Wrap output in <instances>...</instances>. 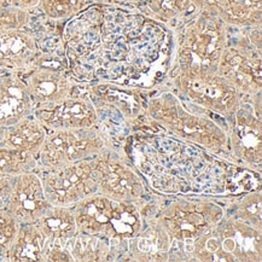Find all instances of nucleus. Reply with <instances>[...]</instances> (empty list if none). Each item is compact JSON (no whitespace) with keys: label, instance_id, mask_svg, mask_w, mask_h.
<instances>
[{"label":"nucleus","instance_id":"3","mask_svg":"<svg viewBox=\"0 0 262 262\" xmlns=\"http://www.w3.org/2000/svg\"><path fill=\"white\" fill-rule=\"evenodd\" d=\"M225 210L220 204L204 198L183 197L173 201L159 211L156 221L172 238L173 247L185 250L224 219Z\"/></svg>","mask_w":262,"mask_h":262},{"label":"nucleus","instance_id":"19","mask_svg":"<svg viewBox=\"0 0 262 262\" xmlns=\"http://www.w3.org/2000/svg\"><path fill=\"white\" fill-rule=\"evenodd\" d=\"M116 202L96 192L72 207L78 232L105 237V231Z\"/></svg>","mask_w":262,"mask_h":262},{"label":"nucleus","instance_id":"7","mask_svg":"<svg viewBox=\"0 0 262 262\" xmlns=\"http://www.w3.org/2000/svg\"><path fill=\"white\" fill-rule=\"evenodd\" d=\"M227 137L231 155L244 166L260 170L262 163L261 96L256 98L244 97L228 123Z\"/></svg>","mask_w":262,"mask_h":262},{"label":"nucleus","instance_id":"11","mask_svg":"<svg viewBox=\"0 0 262 262\" xmlns=\"http://www.w3.org/2000/svg\"><path fill=\"white\" fill-rule=\"evenodd\" d=\"M36 119L49 130L87 128L99 125L97 107L89 97L73 95L62 102L49 106L36 107L33 112Z\"/></svg>","mask_w":262,"mask_h":262},{"label":"nucleus","instance_id":"29","mask_svg":"<svg viewBox=\"0 0 262 262\" xmlns=\"http://www.w3.org/2000/svg\"><path fill=\"white\" fill-rule=\"evenodd\" d=\"M19 227L21 224L9 213L8 209L0 210V260H6Z\"/></svg>","mask_w":262,"mask_h":262},{"label":"nucleus","instance_id":"33","mask_svg":"<svg viewBox=\"0 0 262 262\" xmlns=\"http://www.w3.org/2000/svg\"><path fill=\"white\" fill-rule=\"evenodd\" d=\"M9 5L15 6V8L23 9V10H30L38 8L40 4V0H8Z\"/></svg>","mask_w":262,"mask_h":262},{"label":"nucleus","instance_id":"4","mask_svg":"<svg viewBox=\"0 0 262 262\" xmlns=\"http://www.w3.org/2000/svg\"><path fill=\"white\" fill-rule=\"evenodd\" d=\"M107 147V138L99 125L87 128L49 130L36 157L38 166L35 170H51L92 159Z\"/></svg>","mask_w":262,"mask_h":262},{"label":"nucleus","instance_id":"15","mask_svg":"<svg viewBox=\"0 0 262 262\" xmlns=\"http://www.w3.org/2000/svg\"><path fill=\"white\" fill-rule=\"evenodd\" d=\"M35 104L21 74L0 70V127L15 125L32 115Z\"/></svg>","mask_w":262,"mask_h":262},{"label":"nucleus","instance_id":"18","mask_svg":"<svg viewBox=\"0 0 262 262\" xmlns=\"http://www.w3.org/2000/svg\"><path fill=\"white\" fill-rule=\"evenodd\" d=\"M138 202H116L105 231L112 254L120 250L125 254L128 242L144 227V214Z\"/></svg>","mask_w":262,"mask_h":262},{"label":"nucleus","instance_id":"32","mask_svg":"<svg viewBox=\"0 0 262 262\" xmlns=\"http://www.w3.org/2000/svg\"><path fill=\"white\" fill-rule=\"evenodd\" d=\"M15 177L0 174V210L6 209L9 206Z\"/></svg>","mask_w":262,"mask_h":262},{"label":"nucleus","instance_id":"2","mask_svg":"<svg viewBox=\"0 0 262 262\" xmlns=\"http://www.w3.org/2000/svg\"><path fill=\"white\" fill-rule=\"evenodd\" d=\"M227 41L226 23L217 16L198 12L178 40V73H216Z\"/></svg>","mask_w":262,"mask_h":262},{"label":"nucleus","instance_id":"31","mask_svg":"<svg viewBox=\"0 0 262 262\" xmlns=\"http://www.w3.org/2000/svg\"><path fill=\"white\" fill-rule=\"evenodd\" d=\"M190 2L193 10H196L197 12L208 13V15L219 17L226 0H190Z\"/></svg>","mask_w":262,"mask_h":262},{"label":"nucleus","instance_id":"27","mask_svg":"<svg viewBox=\"0 0 262 262\" xmlns=\"http://www.w3.org/2000/svg\"><path fill=\"white\" fill-rule=\"evenodd\" d=\"M147 12L154 18L169 22L193 10L190 0H144Z\"/></svg>","mask_w":262,"mask_h":262},{"label":"nucleus","instance_id":"1","mask_svg":"<svg viewBox=\"0 0 262 262\" xmlns=\"http://www.w3.org/2000/svg\"><path fill=\"white\" fill-rule=\"evenodd\" d=\"M209 114L203 109L201 113L192 112L172 91H163L147 99L145 110L147 119L178 139L211 152H221L228 149L227 127Z\"/></svg>","mask_w":262,"mask_h":262},{"label":"nucleus","instance_id":"35","mask_svg":"<svg viewBox=\"0 0 262 262\" xmlns=\"http://www.w3.org/2000/svg\"><path fill=\"white\" fill-rule=\"evenodd\" d=\"M8 5H9L8 0H0V9L5 8V6H8Z\"/></svg>","mask_w":262,"mask_h":262},{"label":"nucleus","instance_id":"16","mask_svg":"<svg viewBox=\"0 0 262 262\" xmlns=\"http://www.w3.org/2000/svg\"><path fill=\"white\" fill-rule=\"evenodd\" d=\"M41 53L34 35L27 30L0 32V70L25 73Z\"/></svg>","mask_w":262,"mask_h":262},{"label":"nucleus","instance_id":"30","mask_svg":"<svg viewBox=\"0 0 262 262\" xmlns=\"http://www.w3.org/2000/svg\"><path fill=\"white\" fill-rule=\"evenodd\" d=\"M30 22V12L28 10L8 5L0 9V32L5 30L25 29Z\"/></svg>","mask_w":262,"mask_h":262},{"label":"nucleus","instance_id":"28","mask_svg":"<svg viewBox=\"0 0 262 262\" xmlns=\"http://www.w3.org/2000/svg\"><path fill=\"white\" fill-rule=\"evenodd\" d=\"M92 0H40L43 15L52 21H63L79 15Z\"/></svg>","mask_w":262,"mask_h":262},{"label":"nucleus","instance_id":"17","mask_svg":"<svg viewBox=\"0 0 262 262\" xmlns=\"http://www.w3.org/2000/svg\"><path fill=\"white\" fill-rule=\"evenodd\" d=\"M172 243V238L164 228L156 220H152L128 242L125 258L142 262L169 261Z\"/></svg>","mask_w":262,"mask_h":262},{"label":"nucleus","instance_id":"5","mask_svg":"<svg viewBox=\"0 0 262 262\" xmlns=\"http://www.w3.org/2000/svg\"><path fill=\"white\" fill-rule=\"evenodd\" d=\"M176 86L191 104L227 121V126L244 96L217 73H177Z\"/></svg>","mask_w":262,"mask_h":262},{"label":"nucleus","instance_id":"25","mask_svg":"<svg viewBox=\"0 0 262 262\" xmlns=\"http://www.w3.org/2000/svg\"><path fill=\"white\" fill-rule=\"evenodd\" d=\"M38 160L32 154L9 146H0V174L18 176L36 169Z\"/></svg>","mask_w":262,"mask_h":262},{"label":"nucleus","instance_id":"8","mask_svg":"<svg viewBox=\"0 0 262 262\" xmlns=\"http://www.w3.org/2000/svg\"><path fill=\"white\" fill-rule=\"evenodd\" d=\"M261 59V50L254 46L247 35L234 41L228 38L216 73L244 97L256 98L261 96L262 90Z\"/></svg>","mask_w":262,"mask_h":262},{"label":"nucleus","instance_id":"22","mask_svg":"<svg viewBox=\"0 0 262 262\" xmlns=\"http://www.w3.org/2000/svg\"><path fill=\"white\" fill-rule=\"evenodd\" d=\"M35 224L48 242L68 244L78 233L72 207L51 206Z\"/></svg>","mask_w":262,"mask_h":262},{"label":"nucleus","instance_id":"14","mask_svg":"<svg viewBox=\"0 0 262 262\" xmlns=\"http://www.w3.org/2000/svg\"><path fill=\"white\" fill-rule=\"evenodd\" d=\"M92 103H102L114 107L128 122H137L145 116L147 98L136 87L123 86L114 82H98L87 89Z\"/></svg>","mask_w":262,"mask_h":262},{"label":"nucleus","instance_id":"9","mask_svg":"<svg viewBox=\"0 0 262 262\" xmlns=\"http://www.w3.org/2000/svg\"><path fill=\"white\" fill-rule=\"evenodd\" d=\"M21 74L36 107L49 106L76 93V82L63 66V59L52 55H41L32 68Z\"/></svg>","mask_w":262,"mask_h":262},{"label":"nucleus","instance_id":"34","mask_svg":"<svg viewBox=\"0 0 262 262\" xmlns=\"http://www.w3.org/2000/svg\"><path fill=\"white\" fill-rule=\"evenodd\" d=\"M105 2L110 3V4L121 5V6H138V5H142L144 0H105Z\"/></svg>","mask_w":262,"mask_h":262},{"label":"nucleus","instance_id":"20","mask_svg":"<svg viewBox=\"0 0 262 262\" xmlns=\"http://www.w3.org/2000/svg\"><path fill=\"white\" fill-rule=\"evenodd\" d=\"M46 136L48 129L32 114L19 120L15 125L5 127L4 146L25 151L38 157Z\"/></svg>","mask_w":262,"mask_h":262},{"label":"nucleus","instance_id":"23","mask_svg":"<svg viewBox=\"0 0 262 262\" xmlns=\"http://www.w3.org/2000/svg\"><path fill=\"white\" fill-rule=\"evenodd\" d=\"M219 18L236 28L261 27L262 0H226Z\"/></svg>","mask_w":262,"mask_h":262},{"label":"nucleus","instance_id":"26","mask_svg":"<svg viewBox=\"0 0 262 262\" xmlns=\"http://www.w3.org/2000/svg\"><path fill=\"white\" fill-rule=\"evenodd\" d=\"M234 217L262 230V196L261 187L247 191L236 203Z\"/></svg>","mask_w":262,"mask_h":262},{"label":"nucleus","instance_id":"21","mask_svg":"<svg viewBox=\"0 0 262 262\" xmlns=\"http://www.w3.org/2000/svg\"><path fill=\"white\" fill-rule=\"evenodd\" d=\"M46 244L48 239L40 231L38 225H21L6 260L12 262L45 261Z\"/></svg>","mask_w":262,"mask_h":262},{"label":"nucleus","instance_id":"10","mask_svg":"<svg viewBox=\"0 0 262 262\" xmlns=\"http://www.w3.org/2000/svg\"><path fill=\"white\" fill-rule=\"evenodd\" d=\"M98 192L115 202H139L145 185L139 174L107 147L97 155Z\"/></svg>","mask_w":262,"mask_h":262},{"label":"nucleus","instance_id":"13","mask_svg":"<svg viewBox=\"0 0 262 262\" xmlns=\"http://www.w3.org/2000/svg\"><path fill=\"white\" fill-rule=\"evenodd\" d=\"M36 170L15 177L11 197L6 209L21 225L35 224L51 207Z\"/></svg>","mask_w":262,"mask_h":262},{"label":"nucleus","instance_id":"12","mask_svg":"<svg viewBox=\"0 0 262 262\" xmlns=\"http://www.w3.org/2000/svg\"><path fill=\"white\" fill-rule=\"evenodd\" d=\"M223 250L233 262L262 261V230L244 223L233 215L226 216L215 227Z\"/></svg>","mask_w":262,"mask_h":262},{"label":"nucleus","instance_id":"6","mask_svg":"<svg viewBox=\"0 0 262 262\" xmlns=\"http://www.w3.org/2000/svg\"><path fill=\"white\" fill-rule=\"evenodd\" d=\"M38 173L52 206L73 207L79 201L98 192L97 156Z\"/></svg>","mask_w":262,"mask_h":262},{"label":"nucleus","instance_id":"24","mask_svg":"<svg viewBox=\"0 0 262 262\" xmlns=\"http://www.w3.org/2000/svg\"><path fill=\"white\" fill-rule=\"evenodd\" d=\"M68 248L74 262H100L112 258V248L105 237L78 232Z\"/></svg>","mask_w":262,"mask_h":262}]
</instances>
